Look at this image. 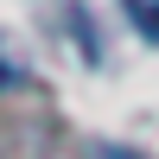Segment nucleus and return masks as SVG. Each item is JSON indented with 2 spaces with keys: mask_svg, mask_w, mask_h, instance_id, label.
Listing matches in <instances>:
<instances>
[{
  "mask_svg": "<svg viewBox=\"0 0 159 159\" xmlns=\"http://www.w3.org/2000/svg\"><path fill=\"white\" fill-rule=\"evenodd\" d=\"M127 7H134V25L159 45V0H127Z\"/></svg>",
  "mask_w": 159,
  "mask_h": 159,
  "instance_id": "obj_1",
  "label": "nucleus"
},
{
  "mask_svg": "<svg viewBox=\"0 0 159 159\" xmlns=\"http://www.w3.org/2000/svg\"><path fill=\"white\" fill-rule=\"evenodd\" d=\"M0 83H7V57H0Z\"/></svg>",
  "mask_w": 159,
  "mask_h": 159,
  "instance_id": "obj_2",
  "label": "nucleus"
}]
</instances>
